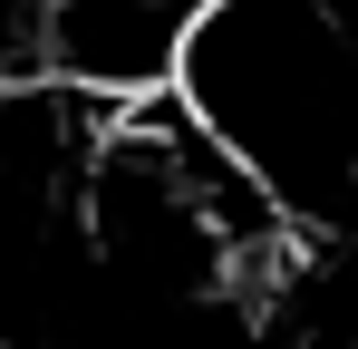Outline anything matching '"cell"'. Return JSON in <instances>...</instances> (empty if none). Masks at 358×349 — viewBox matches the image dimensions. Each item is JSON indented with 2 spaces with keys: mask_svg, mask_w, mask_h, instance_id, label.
<instances>
[{
  "mask_svg": "<svg viewBox=\"0 0 358 349\" xmlns=\"http://www.w3.org/2000/svg\"><path fill=\"white\" fill-rule=\"evenodd\" d=\"M213 0H59L49 10V78L87 107H155L184 97Z\"/></svg>",
  "mask_w": 358,
  "mask_h": 349,
  "instance_id": "cell-2",
  "label": "cell"
},
{
  "mask_svg": "<svg viewBox=\"0 0 358 349\" xmlns=\"http://www.w3.org/2000/svg\"><path fill=\"white\" fill-rule=\"evenodd\" d=\"M184 97L291 224L358 214V39L320 0H213Z\"/></svg>",
  "mask_w": 358,
  "mask_h": 349,
  "instance_id": "cell-1",
  "label": "cell"
}]
</instances>
